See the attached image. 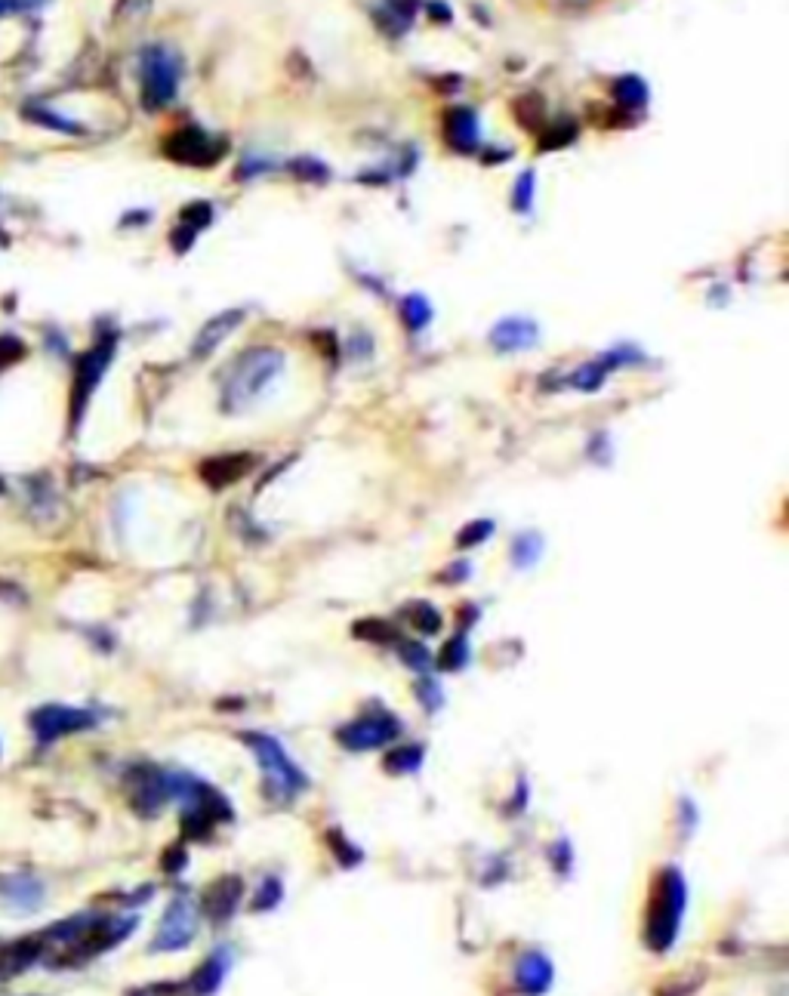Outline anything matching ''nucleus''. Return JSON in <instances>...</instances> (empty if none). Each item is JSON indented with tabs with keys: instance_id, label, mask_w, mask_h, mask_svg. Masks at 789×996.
I'll use <instances>...</instances> for the list:
<instances>
[{
	"instance_id": "nucleus-1",
	"label": "nucleus",
	"mask_w": 789,
	"mask_h": 996,
	"mask_svg": "<svg viewBox=\"0 0 789 996\" xmlns=\"http://www.w3.org/2000/svg\"><path fill=\"white\" fill-rule=\"evenodd\" d=\"M284 352L274 345H253V349L241 352L229 364L226 377H222L220 389V408L226 414H244L250 410L259 399H265V392L281 380L284 373Z\"/></svg>"
},
{
	"instance_id": "nucleus-2",
	"label": "nucleus",
	"mask_w": 789,
	"mask_h": 996,
	"mask_svg": "<svg viewBox=\"0 0 789 996\" xmlns=\"http://www.w3.org/2000/svg\"><path fill=\"white\" fill-rule=\"evenodd\" d=\"M687 907V885L678 867H663L650 885L648 913H644V944L654 954L672 947L682 929V916Z\"/></svg>"
},
{
	"instance_id": "nucleus-3",
	"label": "nucleus",
	"mask_w": 789,
	"mask_h": 996,
	"mask_svg": "<svg viewBox=\"0 0 789 996\" xmlns=\"http://www.w3.org/2000/svg\"><path fill=\"white\" fill-rule=\"evenodd\" d=\"M241 740L247 743V749L256 756L259 768H263V784L265 796L274 803H293L309 790V775L300 768L291 753L284 749V743L265 731H244Z\"/></svg>"
},
{
	"instance_id": "nucleus-4",
	"label": "nucleus",
	"mask_w": 789,
	"mask_h": 996,
	"mask_svg": "<svg viewBox=\"0 0 789 996\" xmlns=\"http://www.w3.org/2000/svg\"><path fill=\"white\" fill-rule=\"evenodd\" d=\"M198 935V904L188 894H176L170 907L164 911V920L157 926V935L151 941L155 954H170V950H185Z\"/></svg>"
},
{
	"instance_id": "nucleus-5",
	"label": "nucleus",
	"mask_w": 789,
	"mask_h": 996,
	"mask_svg": "<svg viewBox=\"0 0 789 996\" xmlns=\"http://www.w3.org/2000/svg\"><path fill=\"white\" fill-rule=\"evenodd\" d=\"M179 62L164 47H151L142 56V99L146 108H161L176 96Z\"/></svg>"
},
{
	"instance_id": "nucleus-6",
	"label": "nucleus",
	"mask_w": 789,
	"mask_h": 996,
	"mask_svg": "<svg viewBox=\"0 0 789 996\" xmlns=\"http://www.w3.org/2000/svg\"><path fill=\"white\" fill-rule=\"evenodd\" d=\"M398 738H401V722H398V716H392V713H382V710L354 719L336 731V740L343 743L345 749H352V753H367V749L386 747V743H392Z\"/></svg>"
},
{
	"instance_id": "nucleus-7",
	"label": "nucleus",
	"mask_w": 789,
	"mask_h": 996,
	"mask_svg": "<svg viewBox=\"0 0 789 996\" xmlns=\"http://www.w3.org/2000/svg\"><path fill=\"white\" fill-rule=\"evenodd\" d=\"M222 148H226V142L213 139V136L201 127H183L173 136H166V142H164V155L170 157V161L188 164V167H210V164L222 155Z\"/></svg>"
},
{
	"instance_id": "nucleus-8",
	"label": "nucleus",
	"mask_w": 789,
	"mask_h": 996,
	"mask_svg": "<svg viewBox=\"0 0 789 996\" xmlns=\"http://www.w3.org/2000/svg\"><path fill=\"white\" fill-rule=\"evenodd\" d=\"M112 361H114V339L112 336L99 339V343L81 358V364H77V377H75V392H71V401H75V420H81V414H84L86 401H90L93 389L103 382Z\"/></svg>"
},
{
	"instance_id": "nucleus-9",
	"label": "nucleus",
	"mask_w": 789,
	"mask_h": 996,
	"mask_svg": "<svg viewBox=\"0 0 789 996\" xmlns=\"http://www.w3.org/2000/svg\"><path fill=\"white\" fill-rule=\"evenodd\" d=\"M93 725H96V716L86 710H75V706H40L31 716V728L40 743H53L65 734L86 731Z\"/></svg>"
},
{
	"instance_id": "nucleus-10",
	"label": "nucleus",
	"mask_w": 789,
	"mask_h": 996,
	"mask_svg": "<svg viewBox=\"0 0 789 996\" xmlns=\"http://www.w3.org/2000/svg\"><path fill=\"white\" fill-rule=\"evenodd\" d=\"M130 799H133V808L139 814H157L161 808L170 803V771L151 768V765H142V768H133L130 775Z\"/></svg>"
},
{
	"instance_id": "nucleus-11",
	"label": "nucleus",
	"mask_w": 789,
	"mask_h": 996,
	"mask_svg": "<svg viewBox=\"0 0 789 996\" xmlns=\"http://www.w3.org/2000/svg\"><path fill=\"white\" fill-rule=\"evenodd\" d=\"M244 901V883L238 876H220L201 894V911L213 922H226Z\"/></svg>"
},
{
	"instance_id": "nucleus-12",
	"label": "nucleus",
	"mask_w": 789,
	"mask_h": 996,
	"mask_svg": "<svg viewBox=\"0 0 789 996\" xmlns=\"http://www.w3.org/2000/svg\"><path fill=\"white\" fill-rule=\"evenodd\" d=\"M540 343V328L537 321L521 319V315H509V319L497 321L494 330H490V345L503 355H512V352H525L533 349Z\"/></svg>"
},
{
	"instance_id": "nucleus-13",
	"label": "nucleus",
	"mask_w": 789,
	"mask_h": 996,
	"mask_svg": "<svg viewBox=\"0 0 789 996\" xmlns=\"http://www.w3.org/2000/svg\"><path fill=\"white\" fill-rule=\"evenodd\" d=\"M244 319H247V312H244V309H226V312L213 315V319H210L204 328L198 330V336H194L192 355L198 358V361L210 358L231 334H235L238 328H241Z\"/></svg>"
},
{
	"instance_id": "nucleus-14",
	"label": "nucleus",
	"mask_w": 789,
	"mask_h": 996,
	"mask_svg": "<svg viewBox=\"0 0 789 996\" xmlns=\"http://www.w3.org/2000/svg\"><path fill=\"white\" fill-rule=\"evenodd\" d=\"M0 901L19 907V911H38L43 904V883L31 873H10L0 876Z\"/></svg>"
},
{
	"instance_id": "nucleus-15",
	"label": "nucleus",
	"mask_w": 789,
	"mask_h": 996,
	"mask_svg": "<svg viewBox=\"0 0 789 996\" xmlns=\"http://www.w3.org/2000/svg\"><path fill=\"white\" fill-rule=\"evenodd\" d=\"M518 991L525 996H542L552 987V963L540 950H527L516 965Z\"/></svg>"
},
{
	"instance_id": "nucleus-16",
	"label": "nucleus",
	"mask_w": 789,
	"mask_h": 996,
	"mask_svg": "<svg viewBox=\"0 0 789 996\" xmlns=\"http://www.w3.org/2000/svg\"><path fill=\"white\" fill-rule=\"evenodd\" d=\"M478 118L472 108H451L444 118V139L447 146L460 155H469V151L478 148Z\"/></svg>"
},
{
	"instance_id": "nucleus-17",
	"label": "nucleus",
	"mask_w": 789,
	"mask_h": 996,
	"mask_svg": "<svg viewBox=\"0 0 789 996\" xmlns=\"http://www.w3.org/2000/svg\"><path fill=\"white\" fill-rule=\"evenodd\" d=\"M231 965V954L229 950H213L204 963L198 965V972L192 975V981H185V993L192 996H213L216 991H220L222 978H226Z\"/></svg>"
},
{
	"instance_id": "nucleus-18",
	"label": "nucleus",
	"mask_w": 789,
	"mask_h": 996,
	"mask_svg": "<svg viewBox=\"0 0 789 996\" xmlns=\"http://www.w3.org/2000/svg\"><path fill=\"white\" fill-rule=\"evenodd\" d=\"M253 466L250 453H229V457H213L201 466V475L210 488H229L235 485L241 475H247Z\"/></svg>"
},
{
	"instance_id": "nucleus-19",
	"label": "nucleus",
	"mask_w": 789,
	"mask_h": 996,
	"mask_svg": "<svg viewBox=\"0 0 789 996\" xmlns=\"http://www.w3.org/2000/svg\"><path fill=\"white\" fill-rule=\"evenodd\" d=\"M43 956V941L40 938H25V941H16L10 947L0 950V978H13L22 975L25 969H31L34 963Z\"/></svg>"
},
{
	"instance_id": "nucleus-20",
	"label": "nucleus",
	"mask_w": 789,
	"mask_h": 996,
	"mask_svg": "<svg viewBox=\"0 0 789 996\" xmlns=\"http://www.w3.org/2000/svg\"><path fill=\"white\" fill-rule=\"evenodd\" d=\"M398 312H401V321L404 328L410 330V334H419V330H426L432 324V306L426 297H419V293H408V297L401 300V306H398Z\"/></svg>"
},
{
	"instance_id": "nucleus-21",
	"label": "nucleus",
	"mask_w": 789,
	"mask_h": 996,
	"mask_svg": "<svg viewBox=\"0 0 789 996\" xmlns=\"http://www.w3.org/2000/svg\"><path fill=\"white\" fill-rule=\"evenodd\" d=\"M540 559H542V537L537 531H525L512 540V565L516 568L527 571V568H533Z\"/></svg>"
},
{
	"instance_id": "nucleus-22",
	"label": "nucleus",
	"mask_w": 789,
	"mask_h": 996,
	"mask_svg": "<svg viewBox=\"0 0 789 996\" xmlns=\"http://www.w3.org/2000/svg\"><path fill=\"white\" fill-rule=\"evenodd\" d=\"M426 759V749L419 743H404V747H395L392 753L386 756V768L389 775H414L419 771V765Z\"/></svg>"
},
{
	"instance_id": "nucleus-23",
	"label": "nucleus",
	"mask_w": 789,
	"mask_h": 996,
	"mask_svg": "<svg viewBox=\"0 0 789 996\" xmlns=\"http://www.w3.org/2000/svg\"><path fill=\"white\" fill-rule=\"evenodd\" d=\"M607 377H611V371H607L602 361L596 358V361H589V364L577 367V371L568 377V386L577 389V392H598V389L607 382Z\"/></svg>"
},
{
	"instance_id": "nucleus-24",
	"label": "nucleus",
	"mask_w": 789,
	"mask_h": 996,
	"mask_svg": "<svg viewBox=\"0 0 789 996\" xmlns=\"http://www.w3.org/2000/svg\"><path fill=\"white\" fill-rule=\"evenodd\" d=\"M324 839H327V848L333 851V857H336L339 867L349 870V867H358V864L364 861V851L354 846V842L343 833V830H327V833H324Z\"/></svg>"
},
{
	"instance_id": "nucleus-25",
	"label": "nucleus",
	"mask_w": 789,
	"mask_h": 996,
	"mask_svg": "<svg viewBox=\"0 0 789 996\" xmlns=\"http://www.w3.org/2000/svg\"><path fill=\"white\" fill-rule=\"evenodd\" d=\"M469 658H472V651H469V639L462 636V633H457V636H451L444 642V648H441V669H451V673H460L462 667L469 663Z\"/></svg>"
},
{
	"instance_id": "nucleus-26",
	"label": "nucleus",
	"mask_w": 789,
	"mask_h": 996,
	"mask_svg": "<svg viewBox=\"0 0 789 996\" xmlns=\"http://www.w3.org/2000/svg\"><path fill=\"white\" fill-rule=\"evenodd\" d=\"M93 920H96V916H86V913L71 916V920H62V922H56V926H49L47 932H43V938H53V941H62V944H75L84 938Z\"/></svg>"
},
{
	"instance_id": "nucleus-27",
	"label": "nucleus",
	"mask_w": 789,
	"mask_h": 996,
	"mask_svg": "<svg viewBox=\"0 0 789 996\" xmlns=\"http://www.w3.org/2000/svg\"><path fill=\"white\" fill-rule=\"evenodd\" d=\"M512 112H516V118L525 124L531 133H537L540 124H542V99L537 96V93H527V96H521L512 103Z\"/></svg>"
},
{
	"instance_id": "nucleus-28",
	"label": "nucleus",
	"mask_w": 789,
	"mask_h": 996,
	"mask_svg": "<svg viewBox=\"0 0 789 996\" xmlns=\"http://www.w3.org/2000/svg\"><path fill=\"white\" fill-rule=\"evenodd\" d=\"M281 894H284V885H281V879H278V876L263 879V885H259L256 898L250 901V911H253V913H265V911H272V907H278V904H281Z\"/></svg>"
},
{
	"instance_id": "nucleus-29",
	"label": "nucleus",
	"mask_w": 789,
	"mask_h": 996,
	"mask_svg": "<svg viewBox=\"0 0 789 996\" xmlns=\"http://www.w3.org/2000/svg\"><path fill=\"white\" fill-rule=\"evenodd\" d=\"M614 96H617V103L623 108H639L644 105V99H648V90H644V84L639 77H620V81L614 84Z\"/></svg>"
},
{
	"instance_id": "nucleus-30",
	"label": "nucleus",
	"mask_w": 789,
	"mask_h": 996,
	"mask_svg": "<svg viewBox=\"0 0 789 996\" xmlns=\"http://www.w3.org/2000/svg\"><path fill=\"white\" fill-rule=\"evenodd\" d=\"M398 658H401L419 676H426L429 673V667H432V654L426 651L419 642H398Z\"/></svg>"
},
{
	"instance_id": "nucleus-31",
	"label": "nucleus",
	"mask_w": 789,
	"mask_h": 996,
	"mask_svg": "<svg viewBox=\"0 0 789 996\" xmlns=\"http://www.w3.org/2000/svg\"><path fill=\"white\" fill-rule=\"evenodd\" d=\"M408 615H410V624H414L417 630H423L426 636H432V633L441 630V615L432 608L429 602H414L408 608Z\"/></svg>"
},
{
	"instance_id": "nucleus-32",
	"label": "nucleus",
	"mask_w": 789,
	"mask_h": 996,
	"mask_svg": "<svg viewBox=\"0 0 789 996\" xmlns=\"http://www.w3.org/2000/svg\"><path fill=\"white\" fill-rule=\"evenodd\" d=\"M574 136H577V124H574V121H559L555 127L542 130L540 148H561V146H568V142H574Z\"/></svg>"
},
{
	"instance_id": "nucleus-33",
	"label": "nucleus",
	"mask_w": 789,
	"mask_h": 996,
	"mask_svg": "<svg viewBox=\"0 0 789 996\" xmlns=\"http://www.w3.org/2000/svg\"><path fill=\"white\" fill-rule=\"evenodd\" d=\"M417 700H419V704H423L429 713L441 710V704H444V691H441V685H438L429 673H426L423 678H419V685H417Z\"/></svg>"
},
{
	"instance_id": "nucleus-34",
	"label": "nucleus",
	"mask_w": 789,
	"mask_h": 996,
	"mask_svg": "<svg viewBox=\"0 0 789 996\" xmlns=\"http://www.w3.org/2000/svg\"><path fill=\"white\" fill-rule=\"evenodd\" d=\"M490 534H494V522H488V518H481V522L466 525V528H462V531L457 534V543H460V550H472V546L484 543V540H488Z\"/></svg>"
},
{
	"instance_id": "nucleus-35",
	"label": "nucleus",
	"mask_w": 789,
	"mask_h": 996,
	"mask_svg": "<svg viewBox=\"0 0 789 996\" xmlns=\"http://www.w3.org/2000/svg\"><path fill=\"white\" fill-rule=\"evenodd\" d=\"M531 204H533V173L527 170V173H521L518 183H516V192H512V207L521 211V213H527L531 211Z\"/></svg>"
},
{
	"instance_id": "nucleus-36",
	"label": "nucleus",
	"mask_w": 789,
	"mask_h": 996,
	"mask_svg": "<svg viewBox=\"0 0 789 996\" xmlns=\"http://www.w3.org/2000/svg\"><path fill=\"white\" fill-rule=\"evenodd\" d=\"M28 118H31V121H38V124H47V127H56V130H62V133H81V127H77V124H71V121L59 118V114H49V112H43V108H38V112H34V108H28Z\"/></svg>"
},
{
	"instance_id": "nucleus-37",
	"label": "nucleus",
	"mask_w": 789,
	"mask_h": 996,
	"mask_svg": "<svg viewBox=\"0 0 789 996\" xmlns=\"http://www.w3.org/2000/svg\"><path fill=\"white\" fill-rule=\"evenodd\" d=\"M210 216H213V213H210L207 204H188L185 211H183V226L192 229V232H201V229H204L207 222H210Z\"/></svg>"
},
{
	"instance_id": "nucleus-38",
	"label": "nucleus",
	"mask_w": 789,
	"mask_h": 996,
	"mask_svg": "<svg viewBox=\"0 0 789 996\" xmlns=\"http://www.w3.org/2000/svg\"><path fill=\"white\" fill-rule=\"evenodd\" d=\"M293 173L296 176H302V179H309V183H324V176H327V170H324L318 161H309V157L293 161Z\"/></svg>"
},
{
	"instance_id": "nucleus-39",
	"label": "nucleus",
	"mask_w": 789,
	"mask_h": 996,
	"mask_svg": "<svg viewBox=\"0 0 789 996\" xmlns=\"http://www.w3.org/2000/svg\"><path fill=\"white\" fill-rule=\"evenodd\" d=\"M22 355V343L13 336H0V367H6L10 361H16Z\"/></svg>"
},
{
	"instance_id": "nucleus-40",
	"label": "nucleus",
	"mask_w": 789,
	"mask_h": 996,
	"mask_svg": "<svg viewBox=\"0 0 789 996\" xmlns=\"http://www.w3.org/2000/svg\"><path fill=\"white\" fill-rule=\"evenodd\" d=\"M185 864H188V855H185V848H183V846H173V848L164 855V870H166V873H179V870L185 867Z\"/></svg>"
},
{
	"instance_id": "nucleus-41",
	"label": "nucleus",
	"mask_w": 789,
	"mask_h": 996,
	"mask_svg": "<svg viewBox=\"0 0 789 996\" xmlns=\"http://www.w3.org/2000/svg\"><path fill=\"white\" fill-rule=\"evenodd\" d=\"M469 574H472V565H469V561H457V565H451V568H447V571H444V577H441V580H444V583H462V580H466Z\"/></svg>"
},
{
	"instance_id": "nucleus-42",
	"label": "nucleus",
	"mask_w": 789,
	"mask_h": 996,
	"mask_svg": "<svg viewBox=\"0 0 789 996\" xmlns=\"http://www.w3.org/2000/svg\"><path fill=\"white\" fill-rule=\"evenodd\" d=\"M10 4H16V6H22V10H28V6H38V4H43V0H10Z\"/></svg>"
},
{
	"instance_id": "nucleus-43",
	"label": "nucleus",
	"mask_w": 789,
	"mask_h": 996,
	"mask_svg": "<svg viewBox=\"0 0 789 996\" xmlns=\"http://www.w3.org/2000/svg\"><path fill=\"white\" fill-rule=\"evenodd\" d=\"M6 10V0H0V13H4Z\"/></svg>"
}]
</instances>
